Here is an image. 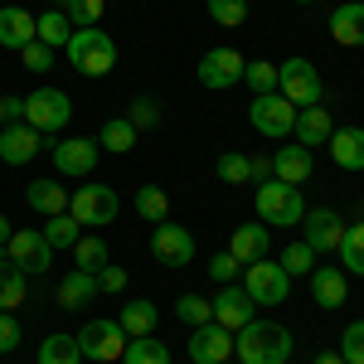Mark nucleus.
Wrapping results in <instances>:
<instances>
[{"mask_svg": "<svg viewBox=\"0 0 364 364\" xmlns=\"http://www.w3.org/2000/svg\"><path fill=\"white\" fill-rule=\"evenodd\" d=\"M233 355L243 364H287L291 360V331L272 321H248L243 331H233Z\"/></svg>", "mask_w": 364, "mask_h": 364, "instance_id": "f257e3e1", "label": "nucleus"}, {"mask_svg": "<svg viewBox=\"0 0 364 364\" xmlns=\"http://www.w3.org/2000/svg\"><path fill=\"white\" fill-rule=\"evenodd\" d=\"M257 224L267 228H291L306 219V199L296 185H282V180H267V185H257Z\"/></svg>", "mask_w": 364, "mask_h": 364, "instance_id": "f03ea898", "label": "nucleus"}, {"mask_svg": "<svg viewBox=\"0 0 364 364\" xmlns=\"http://www.w3.org/2000/svg\"><path fill=\"white\" fill-rule=\"evenodd\" d=\"M68 63L87 73V78H102V73H112L117 63V39L107 29H73V39H68Z\"/></svg>", "mask_w": 364, "mask_h": 364, "instance_id": "7ed1b4c3", "label": "nucleus"}, {"mask_svg": "<svg viewBox=\"0 0 364 364\" xmlns=\"http://www.w3.org/2000/svg\"><path fill=\"white\" fill-rule=\"evenodd\" d=\"M25 122L39 132V136L63 132V127L73 122V102H68V92H63V87H34V92L25 97Z\"/></svg>", "mask_w": 364, "mask_h": 364, "instance_id": "20e7f679", "label": "nucleus"}, {"mask_svg": "<svg viewBox=\"0 0 364 364\" xmlns=\"http://www.w3.org/2000/svg\"><path fill=\"white\" fill-rule=\"evenodd\" d=\"M277 92L291 102V107H321V73L311 58H287L277 63Z\"/></svg>", "mask_w": 364, "mask_h": 364, "instance_id": "39448f33", "label": "nucleus"}, {"mask_svg": "<svg viewBox=\"0 0 364 364\" xmlns=\"http://www.w3.org/2000/svg\"><path fill=\"white\" fill-rule=\"evenodd\" d=\"M243 291H248L257 306H282L287 296H291V277L282 272V262L272 257H257L243 267Z\"/></svg>", "mask_w": 364, "mask_h": 364, "instance_id": "423d86ee", "label": "nucleus"}, {"mask_svg": "<svg viewBox=\"0 0 364 364\" xmlns=\"http://www.w3.org/2000/svg\"><path fill=\"white\" fill-rule=\"evenodd\" d=\"M5 257H10L25 277H34V272H49L54 248H49V238H44L39 228H15V233H10V243H5Z\"/></svg>", "mask_w": 364, "mask_h": 364, "instance_id": "0eeeda50", "label": "nucleus"}, {"mask_svg": "<svg viewBox=\"0 0 364 364\" xmlns=\"http://www.w3.org/2000/svg\"><path fill=\"white\" fill-rule=\"evenodd\" d=\"M248 122L262 132V136H291V127H296V107L282 97V92H262V97H252V107H248Z\"/></svg>", "mask_w": 364, "mask_h": 364, "instance_id": "6e6552de", "label": "nucleus"}, {"mask_svg": "<svg viewBox=\"0 0 364 364\" xmlns=\"http://www.w3.org/2000/svg\"><path fill=\"white\" fill-rule=\"evenodd\" d=\"M78 350H83V360L112 364V360H122V350H127V331H122L117 321H87L83 331H78Z\"/></svg>", "mask_w": 364, "mask_h": 364, "instance_id": "1a4fd4ad", "label": "nucleus"}, {"mask_svg": "<svg viewBox=\"0 0 364 364\" xmlns=\"http://www.w3.org/2000/svg\"><path fill=\"white\" fill-rule=\"evenodd\" d=\"M243 68H248V58L238 54V49H209V54L199 58L195 78L209 87V92H224V87L243 83Z\"/></svg>", "mask_w": 364, "mask_h": 364, "instance_id": "9d476101", "label": "nucleus"}, {"mask_svg": "<svg viewBox=\"0 0 364 364\" xmlns=\"http://www.w3.org/2000/svg\"><path fill=\"white\" fill-rule=\"evenodd\" d=\"M117 209H122V199H117L112 185H83L78 195L68 199V214L78 224H112Z\"/></svg>", "mask_w": 364, "mask_h": 364, "instance_id": "9b49d317", "label": "nucleus"}, {"mask_svg": "<svg viewBox=\"0 0 364 364\" xmlns=\"http://www.w3.org/2000/svg\"><path fill=\"white\" fill-rule=\"evenodd\" d=\"M151 252H156V262H166V267H185V262H195V233L185 224H156Z\"/></svg>", "mask_w": 364, "mask_h": 364, "instance_id": "f8f14e48", "label": "nucleus"}, {"mask_svg": "<svg viewBox=\"0 0 364 364\" xmlns=\"http://www.w3.org/2000/svg\"><path fill=\"white\" fill-rule=\"evenodd\" d=\"M214 321H219L224 331H243L248 321H257V301H252L238 282H228L224 291L214 296Z\"/></svg>", "mask_w": 364, "mask_h": 364, "instance_id": "ddd939ff", "label": "nucleus"}, {"mask_svg": "<svg viewBox=\"0 0 364 364\" xmlns=\"http://www.w3.org/2000/svg\"><path fill=\"white\" fill-rule=\"evenodd\" d=\"M49 151H54L58 175H92L97 170V141H87V136H63Z\"/></svg>", "mask_w": 364, "mask_h": 364, "instance_id": "4468645a", "label": "nucleus"}, {"mask_svg": "<svg viewBox=\"0 0 364 364\" xmlns=\"http://www.w3.org/2000/svg\"><path fill=\"white\" fill-rule=\"evenodd\" d=\"M228 355H233V331H224L219 321H204V326H195L190 360H195V364H224Z\"/></svg>", "mask_w": 364, "mask_h": 364, "instance_id": "2eb2a0df", "label": "nucleus"}, {"mask_svg": "<svg viewBox=\"0 0 364 364\" xmlns=\"http://www.w3.org/2000/svg\"><path fill=\"white\" fill-rule=\"evenodd\" d=\"M301 224H306V238H301V243H311L316 257H321V252H336L340 238H345V224H340L336 209H311Z\"/></svg>", "mask_w": 364, "mask_h": 364, "instance_id": "dca6fc26", "label": "nucleus"}, {"mask_svg": "<svg viewBox=\"0 0 364 364\" xmlns=\"http://www.w3.org/2000/svg\"><path fill=\"white\" fill-rule=\"evenodd\" d=\"M39 156V132L29 122H15V127H0V161L5 166H29Z\"/></svg>", "mask_w": 364, "mask_h": 364, "instance_id": "f3484780", "label": "nucleus"}, {"mask_svg": "<svg viewBox=\"0 0 364 364\" xmlns=\"http://www.w3.org/2000/svg\"><path fill=\"white\" fill-rule=\"evenodd\" d=\"M39 39V20L20 5H0V49H25Z\"/></svg>", "mask_w": 364, "mask_h": 364, "instance_id": "a211bd4d", "label": "nucleus"}, {"mask_svg": "<svg viewBox=\"0 0 364 364\" xmlns=\"http://www.w3.org/2000/svg\"><path fill=\"white\" fill-rule=\"evenodd\" d=\"M311 301L326 311H336L350 301V282H345V272L340 267H311Z\"/></svg>", "mask_w": 364, "mask_h": 364, "instance_id": "6ab92c4d", "label": "nucleus"}, {"mask_svg": "<svg viewBox=\"0 0 364 364\" xmlns=\"http://www.w3.org/2000/svg\"><path fill=\"white\" fill-rule=\"evenodd\" d=\"M267 248H272V228L267 224H238L233 228V243H228V252L248 267V262H257V257H267Z\"/></svg>", "mask_w": 364, "mask_h": 364, "instance_id": "aec40b11", "label": "nucleus"}, {"mask_svg": "<svg viewBox=\"0 0 364 364\" xmlns=\"http://www.w3.org/2000/svg\"><path fill=\"white\" fill-rule=\"evenodd\" d=\"M331 132H336V122H331L326 107H296V127H291L296 146H306V151H311V146H326Z\"/></svg>", "mask_w": 364, "mask_h": 364, "instance_id": "412c9836", "label": "nucleus"}, {"mask_svg": "<svg viewBox=\"0 0 364 364\" xmlns=\"http://www.w3.org/2000/svg\"><path fill=\"white\" fill-rule=\"evenodd\" d=\"M272 175L282 185H306L311 180V151L306 146H277L272 151Z\"/></svg>", "mask_w": 364, "mask_h": 364, "instance_id": "4be33fe9", "label": "nucleus"}, {"mask_svg": "<svg viewBox=\"0 0 364 364\" xmlns=\"http://www.w3.org/2000/svg\"><path fill=\"white\" fill-rule=\"evenodd\" d=\"M331 34H336V44H350V49L364 44V5L360 0H345V5L331 10Z\"/></svg>", "mask_w": 364, "mask_h": 364, "instance_id": "5701e85b", "label": "nucleus"}, {"mask_svg": "<svg viewBox=\"0 0 364 364\" xmlns=\"http://www.w3.org/2000/svg\"><path fill=\"white\" fill-rule=\"evenodd\" d=\"M326 146H331L336 166H345V170H364V127H336Z\"/></svg>", "mask_w": 364, "mask_h": 364, "instance_id": "b1692460", "label": "nucleus"}, {"mask_svg": "<svg viewBox=\"0 0 364 364\" xmlns=\"http://www.w3.org/2000/svg\"><path fill=\"white\" fill-rule=\"evenodd\" d=\"M92 296H102V291H97V277H92V272H83V267H73L68 277L58 282V306H63V311L87 306Z\"/></svg>", "mask_w": 364, "mask_h": 364, "instance_id": "393cba45", "label": "nucleus"}, {"mask_svg": "<svg viewBox=\"0 0 364 364\" xmlns=\"http://www.w3.org/2000/svg\"><path fill=\"white\" fill-rule=\"evenodd\" d=\"M25 199H29V209H34V214H44V219L68 214V190H63L58 180H34V185L25 190Z\"/></svg>", "mask_w": 364, "mask_h": 364, "instance_id": "a878e982", "label": "nucleus"}, {"mask_svg": "<svg viewBox=\"0 0 364 364\" xmlns=\"http://www.w3.org/2000/svg\"><path fill=\"white\" fill-rule=\"evenodd\" d=\"M117 326L127 331V340H141V336H156V301H127Z\"/></svg>", "mask_w": 364, "mask_h": 364, "instance_id": "bb28decb", "label": "nucleus"}, {"mask_svg": "<svg viewBox=\"0 0 364 364\" xmlns=\"http://www.w3.org/2000/svg\"><path fill=\"white\" fill-rule=\"evenodd\" d=\"M122 364H170V350H166V340L141 336V340H127V350H122Z\"/></svg>", "mask_w": 364, "mask_h": 364, "instance_id": "cd10ccee", "label": "nucleus"}, {"mask_svg": "<svg viewBox=\"0 0 364 364\" xmlns=\"http://www.w3.org/2000/svg\"><path fill=\"white\" fill-rule=\"evenodd\" d=\"M97 146H107V151H117V156H127V151L136 146V127H132L127 117H107L102 132H97Z\"/></svg>", "mask_w": 364, "mask_h": 364, "instance_id": "c85d7f7f", "label": "nucleus"}, {"mask_svg": "<svg viewBox=\"0 0 364 364\" xmlns=\"http://www.w3.org/2000/svg\"><path fill=\"white\" fill-rule=\"evenodd\" d=\"M136 214L146 219V224H166L170 219V195L161 190V185H141L136 190Z\"/></svg>", "mask_w": 364, "mask_h": 364, "instance_id": "c756f323", "label": "nucleus"}, {"mask_svg": "<svg viewBox=\"0 0 364 364\" xmlns=\"http://www.w3.org/2000/svg\"><path fill=\"white\" fill-rule=\"evenodd\" d=\"M68 39H73L68 15H63V10H44V15H39V44H49V49H68Z\"/></svg>", "mask_w": 364, "mask_h": 364, "instance_id": "7c9ffc66", "label": "nucleus"}, {"mask_svg": "<svg viewBox=\"0 0 364 364\" xmlns=\"http://www.w3.org/2000/svg\"><path fill=\"white\" fill-rule=\"evenodd\" d=\"M20 301H25V272L10 257H0V311H15Z\"/></svg>", "mask_w": 364, "mask_h": 364, "instance_id": "2f4dec72", "label": "nucleus"}, {"mask_svg": "<svg viewBox=\"0 0 364 364\" xmlns=\"http://www.w3.org/2000/svg\"><path fill=\"white\" fill-rule=\"evenodd\" d=\"M83 350H78V336H49L39 345V364H78Z\"/></svg>", "mask_w": 364, "mask_h": 364, "instance_id": "473e14b6", "label": "nucleus"}, {"mask_svg": "<svg viewBox=\"0 0 364 364\" xmlns=\"http://www.w3.org/2000/svg\"><path fill=\"white\" fill-rule=\"evenodd\" d=\"M54 10H63L73 29H92L102 20V0H54Z\"/></svg>", "mask_w": 364, "mask_h": 364, "instance_id": "72a5a7b5", "label": "nucleus"}, {"mask_svg": "<svg viewBox=\"0 0 364 364\" xmlns=\"http://www.w3.org/2000/svg\"><path fill=\"white\" fill-rule=\"evenodd\" d=\"M73 262L97 277V272L107 267V243H102V238H78V243H73Z\"/></svg>", "mask_w": 364, "mask_h": 364, "instance_id": "f704fd0d", "label": "nucleus"}, {"mask_svg": "<svg viewBox=\"0 0 364 364\" xmlns=\"http://www.w3.org/2000/svg\"><path fill=\"white\" fill-rule=\"evenodd\" d=\"M336 252L350 262V272H355V277H364V224H350V228H345V238H340Z\"/></svg>", "mask_w": 364, "mask_h": 364, "instance_id": "c9c22d12", "label": "nucleus"}, {"mask_svg": "<svg viewBox=\"0 0 364 364\" xmlns=\"http://www.w3.org/2000/svg\"><path fill=\"white\" fill-rule=\"evenodd\" d=\"M175 316H180L185 326H204V321H214V301H209V296H195V291H185V296L175 301Z\"/></svg>", "mask_w": 364, "mask_h": 364, "instance_id": "e433bc0d", "label": "nucleus"}, {"mask_svg": "<svg viewBox=\"0 0 364 364\" xmlns=\"http://www.w3.org/2000/svg\"><path fill=\"white\" fill-rule=\"evenodd\" d=\"M44 238H49V248H73L78 243V219L73 214H54L44 224Z\"/></svg>", "mask_w": 364, "mask_h": 364, "instance_id": "4c0bfd02", "label": "nucleus"}, {"mask_svg": "<svg viewBox=\"0 0 364 364\" xmlns=\"http://www.w3.org/2000/svg\"><path fill=\"white\" fill-rule=\"evenodd\" d=\"M282 272L287 277H311V262H316V252H311V243H291V248H282Z\"/></svg>", "mask_w": 364, "mask_h": 364, "instance_id": "58836bf2", "label": "nucleus"}, {"mask_svg": "<svg viewBox=\"0 0 364 364\" xmlns=\"http://www.w3.org/2000/svg\"><path fill=\"white\" fill-rule=\"evenodd\" d=\"M127 122H132L136 132H156V127H161V102H156V97H132Z\"/></svg>", "mask_w": 364, "mask_h": 364, "instance_id": "ea45409f", "label": "nucleus"}, {"mask_svg": "<svg viewBox=\"0 0 364 364\" xmlns=\"http://www.w3.org/2000/svg\"><path fill=\"white\" fill-rule=\"evenodd\" d=\"M243 83L252 87V97H262V92H277V68L257 58V63H248V68H243Z\"/></svg>", "mask_w": 364, "mask_h": 364, "instance_id": "a19ab883", "label": "nucleus"}, {"mask_svg": "<svg viewBox=\"0 0 364 364\" xmlns=\"http://www.w3.org/2000/svg\"><path fill=\"white\" fill-rule=\"evenodd\" d=\"M209 15H214L224 29H238L243 20H248V0H209Z\"/></svg>", "mask_w": 364, "mask_h": 364, "instance_id": "79ce46f5", "label": "nucleus"}, {"mask_svg": "<svg viewBox=\"0 0 364 364\" xmlns=\"http://www.w3.org/2000/svg\"><path fill=\"white\" fill-rule=\"evenodd\" d=\"M340 360L345 364H364V321H350L340 336Z\"/></svg>", "mask_w": 364, "mask_h": 364, "instance_id": "37998d69", "label": "nucleus"}, {"mask_svg": "<svg viewBox=\"0 0 364 364\" xmlns=\"http://www.w3.org/2000/svg\"><path fill=\"white\" fill-rule=\"evenodd\" d=\"M219 180L224 185H248L252 175H248V156H238V151H228V156H219Z\"/></svg>", "mask_w": 364, "mask_h": 364, "instance_id": "c03bdc74", "label": "nucleus"}, {"mask_svg": "<svg viewBox=\"0 0 364 364\" xmlns=\"http://www.w3.org/2000/svg\"><path fill=\"white\" fill-rule=\"evenodd\" d=\"M20 58H25L29 73H49V68H54V49H49V44H39V39H34V44H25V49H20Z\"/></svg>", "mask_w": 364, "mask_h": 364, "instance_id": "a18cd8bd", "label": "nucleus"}, {"mask_svg": "<svg viewBox=\"0 0 364 364\" xmlns=\"http://www.w3.org/2000/svg\"><path fill=\"white\" fill-rule=\"evenodd\" d=\"M238 267H243V262H238L233 252H214V257H209V277L219 282V287H228V282L238 277Z\"/></svg>", "mask_w": 364, "mask_h": 364, "instance_id": "49530a36", "label": "nucleus"}, {"mask_svg": "<svg viewBox=\"0 0 364 364\" xmlns=\"http://www.w3.org/2000/svg\"><path fill=\"white\" fill-rule=\"evenodd\" d=\"M10 350H20V321L10 311H0V355H10Z\"/></svg>", "mask_w": 364, "mask_h": 364, "instance_id": "de8ad7c7", "label": "nucleus"}, {"mask_svg": "<svg viewBox=\"0 0 364 364\" xmlns=\"http://www.w3.org/2000/svg\"><path fill=\"white\" fill-rule=\"evenodd\" d=\"M127 287V267H117V262H107L102 272H97V291H107V296H117Z\"/></svg>", "mask_w": 364, "mask_h": 364, "instance_id": "09e8293b", "label": "nucleus"}, {"mask_svg": "<svg viewBox=\"0 0 364 364\" xmlns=\"http://www.w3.org/2000/svg\"><path fill=\"white\" fill-rule=\"evenodd\" d=\"M0 122H5V127L25 122V97H10V92H0Z\"/></svg>", "mask_w": 364, "mask_h": 364, "instance_id": "8fccbe9b", "label": "nucleus"}, {"mask_svg": "<svg viewBox=\"0 0 364 364\" xmlns=\"http://www.w3.org/2000/svg\"><path fill=\"white\" fill-rule=\"evenodd\" d=\"M248 175L257 180V185H267V180H272V156H257V161H248Z\"/></svg>", "mask_w": 364, "mask_h": 364, "instance_id": "3c124183", "label": "nucleus"}, {"mask_svg": "<svg viewBox=\"0 0 364 364\" xmlns=\"http://www.w3.org/2000/svg\"><path fill=\"white\" fill-rule=\"evenodd\" d=\"M316 364H345V360H340V350H326V355H316Z\"/></svg>", "mask_w": 364, "mask_h": 364, "instance_id": "603ef678", "label": "nucleus"}, {"mask_svg": "<svg viewBox=\"0 0 364 364\" xmlns=\"http://www.w3.org/2000/svg\"><path fill=\"white\" fill-rule=\"evenodd\" d=\"M10 233H15V228H10V219L0 214V243H10Z\"/></svg>", "mask_w": 364, "mask_h": 364, "instance_id": "864d4df0", "label": "nucleus"}, {"mask_svg": "<svg viewBox=\"0 0 364 364\" xmlns=\"http://www.w3.org/2000/svg\"><path fill=\"white\" fill-rule=\"evenodd\" d=\"M291 5H311V0H291Z\"/></svg>", "mask_w": 364, "mask_h": 364, "instance_id": "5fc2aeb1", "label": "nucleus"}]
</instances>
